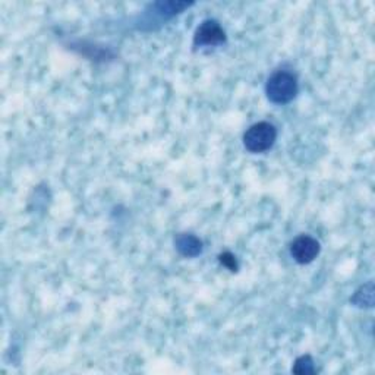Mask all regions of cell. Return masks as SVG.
Returning <instances> with one entry per match:
<instances>
[{"mask_svg":"<svg viewBox=\"0 0 375 375\" xmlns=\"http://www.w3.org/2000/svg\"><path fill=\"white\" fill-rule=\"evenodd\" d=\"M268 100L274 105H286L298 94V81L289 72H275L266 85Z\"/></svg>","mask_w":375,"mask_h":375,"instance_id":"1","label":"cell"},{"mask_svg":"<svg viewBox=\"0 0 375 375\" xmlns=\"http://www.w3.org/2000/svg\"><path fill=\"white\" fill-rule=\"evenodd\" d=\"M226 40V34L219 23L206 21L196 30L194 43L195 46H217Z\"/></svg>","mask_w":375,"mask_h":375,"instance_id":"4","label":"cell"},{"mask_svg":"<svg viewBox=\"0 0 375 375\" xmlns=\"http://www.w3.org/2000/svg\"><path fill=\"white\" fill-rule=\"evenodd\" d=\"M220 261H222L227 268H230L232 271H236V268H238V264H236L234 256H233L232 254H229V252H226V254H223V255L220 256Z\"/></svg>","mask_w":375,"mask_h":375,"instance_id":"7","label":"cell"},{"mask_svg":"<svg viewBox=\"0 0 375 375\" xmlns=\"http://www.w3.org/2000/svg\"><path fill=\"white\" fill-rule=\"evenodd\" d=\"M278 138V129L268 122L252 125L244 135V144L251 153H264L270 150Z\"/></svg>","mask_w":375,"mask_h":375,"instance_id":"2","label":"cell"},{"mask_svg":"<svg viewBox=\"0 0 375 375\" xmlns=\"http://www.w3.org/2000/svg\"><path fill=\"white\" fill-rule=\"evenodd\" d=\"M176 248L184 256H196L203 251L201 241L194 234H181L176 239Z\"/></svg>","mask_w":375,"mask_h":375,"instance_id":"5","label":"cell"},{"mask_svg":"<svg viewBox=\"0 0 375 375\" xmlns=\"http://www.w3.org/2000/svg\"><path fill=\"white\" fill-rule=\"evenodd\" d=\"M290 254L293 260L299 264H309L320 254V244L311 236H299L290 246Z\"/></svg>","mask_w":375,"mask_h":375,"instance_id":"3","label":"cell"},{"mask_svg":"<svg viewBox=\"0 0 375 375\" xmlns=\"http://www.w3.org/2000/svg\"><path fill=\"white\" fill-rule=\"evenodd\" d=\"M293 372H296V374H312V372H315L312 359L309 357H301L298 361L294 362Z\"/></svg>","mask_w":375,"mask_h":375,"instance_id":"6","label":"cell"}]
</instances>
